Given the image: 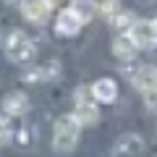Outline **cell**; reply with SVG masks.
Returning a JSON list of instances; mask_svg holds the SVG:
<instances>
[{"label": "cell", "instance_id": "obj_7", "mask_svg": "<svg viewBox=\"0 0 157 157\" xmlns=\"http://www.w3.org/2000/svg\"><path fill=\"white\" fill-rule=\"evenodd\" d=\"M52 6H50V0H24V6H21V13L26 21L32 24H45L47 16H50Z\"/></svg>", "mask_w": 157, "mask_h": 157}, {"label": "cell", "instance_id": "obj_17", "mask_svg": "<svg viewBox=\"0 0 157 157\" xmlns=\"http://www.w3.org/2000/svg\"><path fill=\"white\" fill-rule=\"evenodd\" d=\"M8 136H11V131H8L6 121H0V144H3V141H8Z\"/></svg>", "mask_w": 157, "mask_h": 157}, {"label": "cell", "instance_id": "obj_2", "mask_svg": "<svg viewBox=\"0 0 157 157\" xmlns=\"http://www.w3.org/2000/svg\"><path fill=\"white\" fill-rule=\"evenodd\" d=\"M34 42L26 37L24 32H11L6 37V55L11 63H18V66H26V63L34 60Z\"/></svg>", "mask_w": 157, "mask_h": 157}, {"label": "cell", "instance_id": "obj_10", "mask_svg": "<svg viewBox=\"0 0 157 157\" xmlns=\"http://www.w3.org/2000/svg\"><path fill=\"white\" fill-rule=\"evenodd\" d=\"M26 110H29V97L24 94V92H11V94L3 100V113L11 115V118L24 115Z\"/></svg>", "mask_w": 157, "mask_h": 157}, {"label": "cell", "instance_id": "obj_11", "mask_svg": "<svg viewBox=\"0 0 157 157\" xmlns=\"http://www.w3.org/2000/svg\"><path fill=\"white\" fill-rule=\"evenodd\" d=\"M136 50H139V47L134 45V39L128 37V32L113 39V55L121 58V60H131V58L136 55Z\"/></svg>", "mask_w": 157, "mask_h": 157}, {"label": "cell", "instance_id": "obj_3", "mask_svg": "<svg viewBox=\"0 0 157 157\" xmlns=\"http://www.w3.org/2000/svg\"><path fill=\"white\" fill-rule=\"evenodd\" d=\"M73 100H76V113H73V115L78 118V123H81V126H94L97 121H100L97 100L92 97L89 86H78L76 94H73Z\"/></svg>", "mask_w": 157, "mask_h": 157}, {"label": "cell", "instance_id": "obj_4", "mask_svg": "<svg viewBox=\"0 0 157 157\" xmlns=\"http://www.w3.org/2000/svg\"><path fill=\"white\" fill-rule=\"evenodd\" d=\"M86 16L78 8H66V11H58L55 16V24H52V32L58 34V37H76L78 32H81V26H84Z\"/></svg>", "mask_w": 157, "mask_h": 157}, {"label": "cell", "instance_id": "obj_18", "mask_svg": "<svg viewBox=\"0 0 157 157\" xmlns=\"http://www.w3.org/2000/svg\"><path fill=\"white\" fill-rule=\"evenodd\" d=\"M141 6H155V0H139Z\"/></svg>", "mask_w": 157, "mask_h": 157}, {"label": "cell", "instance_id": "obj_15", "mask_svg": "<svg viewBox=\"0 0 157 157\" xmlns=\"http://www.w3.org/2000/svg\"><path fill=\"white\" fill-rule=\"evenodd\" d=\"M144 105L149 107V110H157V86L149 92H144Z\"/></svg>", "mask_w": 157, "mask_h": 157}, {"label": "cell", "instance_id": "obj_12", "mask_svg": "<svg viewBox=\"0 0 157 157\" xmlns=\"http://www.w3.org/2000/svg\"><path fill=\"white\" fill-rule=\"evenodd\" d=\"M110 18H113V26H115V29H121L123 34L128 32V29L134 26V21H136V18L131 16L128 11H121V13H110Z\"/></svg>", "mask_w": 157, "mask_h": 157}, {"label": "cell", "instance_id": "obj_8", "mask_svg": "<svg viewBox=\"0 0 157 157\" xmlns=\"http://www.w3.org/2000/svg\"><path fill=\"white\" fill-rule=\"evenodd\" d=\"M131 81H134V86L144 94V92L155 89L157 86V66H152V63H147V66H139L136 68V73L131 76Z\"/></svg>", "mask_w": 157, "mask_h": 157}, {"label": "cell", "instance_id": "obj_1", "mask_svg": "<svg viewBox=\"0 0 157 157\" xmlns=\"http://www.w3.org/2000/svg\"><path fill=\"white\" fill-rule=\"evenodd\" d=\"M78 139H81V123L73 113H66L55 121V131H52V149L58 155H71L76 149Z\"/></svg>", "mask_w": 157, "mask_h": 157}, {"label": "cell", "instance_id": "obj_14", "mask_svg": "<svg viewBox=\"0 0 157 157\" xmlns=\"http://www.w3.org/2000/svg\"><path fill=\"white\" fill-rule=\"evenodd\" d=\"M16 141H18L21 147H29V141H32V131H29L26 126H21V128L16 131Z\"/></svg>", "mask_w": 157, "mask_h": 157}, {"label": "cell", "instance_id": "obj_6", "mask_svg": "<svg viewBox=\"0 0 157 157\" xmlns=\"http://www.w3.org/2000/svg\"><path fill=\"white\" fill-rule=\"evenodd\" d=\"M89 92H92V97H94L100 105H113V102L118 100V84H115V78H110V76L97 78L94 84L89 86Z\"/></svg>", "mask_w": 157, "mask_h": 157}, {"label": "cell", "instance_id": "obj_5", "mask_svg": "<svg viewBox=\"0 0 157 157\" xmlns=\"http://www.w3.org/2000/svg\"><path fill=\"white\" fill-rule=\"evenodd\" d=\"M128 37L134 39V45L141 50H152L157 47V18H144V21H134L128 29Z\"/></svg>", "mask_w": 157, "mask_h": 157}, {"label": "cell", "instance_id": "obj_13", "mask_svg": "<svg viewBox=\"0 0 157 157\" xmlns=\"http://www.w3.org/2000/svg\"><path fill=\"white\" fill-rule=\"evenodd\" d=\"M89 6L94 8V11H100V13H115L118 11V0H89Z\"/></svg>", "mask_w": 157, "mask_h": 157}, {"label": "cell", "instance_id": "obj_16", "mask_svg": "<svg viewBox=\"0 0 157 157\" xmlns=\"http://www.w3.org/2000/svg\"><path fill=\"white\" fill-rule=\"evenodd\" d=\"M78 0H50V6L58 8V11H66V8H76Z\"/></svg>", "mask_w": 157, "mask_h": 157}, {"label": "cell", "instance_id": "obj_9", "mask_svg": "<svg viewBox=\"0 0 157 157\" xmlns=\"http://www.w3.org/2000/svg\"><path fill=\"white\" fill-rule=\"evenodd\" d=\"M141 149H144V139L139 134H123L115 141V155H123V157H136Z\"/></svg>", "mask_w": 157, "mask_h": 157}, {"label": "cell", "instance_id": "obj_19", "mask_svg": "<svg viewBox=\"0 0 157 157\" xmlns=\"http://www.w3.org/2000/svg\"><path fill=\"white\" fill-rule=\"evenodd\" d=\"M6 3H18V6H24V0H6Z\"/></svg>", "mask_w": 157, "mask_h": 157}]
</instances>
